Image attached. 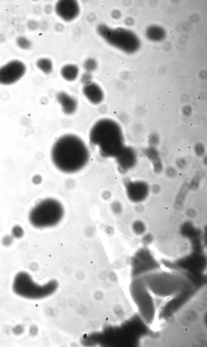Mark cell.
<instances>
[{"label": "cell", "instance_id": "cell-1", "mask_svg": "<svg viewBox=\"0 0 207 347\" xmlns=\"http://www.w3.org/2000/svg\"><path fill=\"white\" fill-rule=\"evenodd\" d=\"M51 158L55 166L61 172L71 174L85 166L90 152L85 143L79 136L67 134L59 138L51 150Z\"/></svg>", "mask_w": 207, "mask_h": 347}, {"label": "cell", "instance_id": "cell-2", "mask_svg": "<svg viewBox=\"0 0 207 347\" xmlns=\"http://www.w3.org/2000/svg\"><path fill=\"white\" fill-rule=\"evenodd\" d=\"M91 145L98 147L100 155L105 158H116L123 148L121 129L118 124L108 118L97 121L90 131Z\"/></svg>", "mask_w": 207, "mask_h": 347}, {"label": "cell", "instance_id": "cell-3", "mask_svg": "<svg viewBox=\"0 0 207 347\" xmlns=\"http://www.w3.org/2000/svg\"><path fill=\"white\" fill-rule=\"evenodd\" d=\"M65 211L58 200L47 198L41 200L29 212V222L37 228H50L57 225L63 218Z\"/></svg>", "mask_w": 207, "mask_h": 347}, {"label": "cell", "instance_id": "cell-4", "mask_svg": "<svg viewBox=\"0 0 207 347\" xmlns=\"http://www.w3.org/2000/svg\"><path fill=\"white\" fill-rule=\"evenodd\" d=\"M48 284L41 286L36 283L27 272L21 271L14 278L12 289L16 295L25 299H37L45 296Z\"/></svg>", "mask_w": 207, "mask_h": 347}, {"label": "cell", "instance_id": "cell-5", "mask_svg": "<svg viewBox=\"0 0 207 347\" xmlns=\"http://www.w3.org/2000/svg\"><path fill=\"white\" fill-rule=\"evenodd\" d=\"M26 67L18 60L11 61L0 67V84L9 86L18 81L25 74Z\"/></svg>", "mask_w": 207, "mask_h": 347}, {"label": "cell", "instance_id": "cell-6", "mask_svg": "<svg viewBox=\"0 0 207 347\" xmlns=\"http://www.w3.org/2000/svg\"><path fill=\"white\" fill-rule=\"evenodd\" d=\"M55 11L61 19L65 21L70 22L80 14V5L77 1L74 0L59 1L55 4Z\"/></svg>", "mask_w": 207, "mask_h": 347}, {"label": "cell", "instance_id": "cell-7", "mask_svg": "<svg viewBox=\"0 0 207 347\" xmlns=\"http://www.w3.org/2000/svg\"><path fill=\"white\" fill-rule=\"evenodd\" d=\"M124 184L128 197L132 201H141L148 195L149 186L146 182L126 179Z\"/></svg>", "mask_w": 207, "mask_h": 347}, {"label": "cell", "instance_id": "cell-8", "mask_svg": "<svg viewBox=\"0 0 207 347\" xmlns=\"http://www.w3.org/2000/svg\"><path fill=\"white\" fill-rule=\"evenodd\" d=\"M83 93L86 98L91 104H98L103 101L105 95L102 89L96 83L91 82L84 85Z\"/></svg>", "mask_w": 207, "mask_h": 347}, {"label": "cell", "instance_id": "cell-9", "mask_svg": "<svg viewBox=\"0 0 207 347\" xmlns=\"http://www.w3.org/2000/svg\"><path fill=\"white\" fill-rule=\"evenodd\" d=\"M56 99L62 107L64 114L70 115L75 113L77 108V102L73 97L65 92H60L56 95Z\"/></svg>", "mask_w": 207, "mask_h": 347}, {"label": "cell", "instance_id": "cell-10", "mask_svg": "<svg viewBox=\"0 0 207 347\" xmlns=\"http://www.w3.org/2000/svg\"><path fill=\"white\" fill-rule=\"evenodd\" d=\"M116 158L119 171L122 174L126 173L134 168L137 164L136 156L133 153L129 154L128 152L123 149Z\"/></svg>", "mask_w": 207, "mask_h": 347}, {"label": "cell", "instance_id": "cell-11", "mask_svg": "<svg viewBox=\"0 0 207 347\" xmlns=\"http://www.w3.org/2000/svg\"><path fill=\"white\" fill-rule=\"evenodd\" d=\"M79 69L77 65L73 64H67L61 68L60 74L65 80L73 82L78 76Z\"/></svg>", "mask_w": 207, "mask_h": 347}, {"label": "cell", "instance_id": "cell-12", "mask_svg": "<svg viewBox=\"0 0 207 347\" xmlns=\"http://www.w3.org/2000/svg\"><path fill=\"white\" fill-rule=\"evenodd\" d=\"M36 66L42 72L45 74L51 73L53 69V64L49 58H40L36 62Z\"/></svg>", "mask_w": 207, "mask_h": 347}, {"label": "cell", "instance_id": "cell-13", "mask_svg": "<svg viewBox=\"0 0 207 347\" xmlns=\"http://www.w3.org/2000/svg\"><path fill=\"white\" fill-rule=\"evenodd\" d=\"M17 45L23 50H28L31 48L32 43L30 40L24 36H19L16 40Z\"/></svg>", "mask_w": 207, "mask_h": 347}, {"label": "cell", "instance_id": "cell-14", "mask_svg": "<svg viewBox=\"0 0 207 347\" xmlns=\"http://www.w3.org/2000/svg\"><path fill=\"white\" fill-rule=\"evenodd\" d=\"M98 67L96 61L93 58H88L83 64V67L87 72L90 73L96 70Z\"/></svg>", "mask_w": 207, "mask_h": 347}, {"label": "cell", "instance_id": "cell-15", "mask_svg": "<svg viewBox=\"0 0 207 347\" xmlns=\"http://www.w3.org/2000/svg\"><path fill=\"white\" fill-rule=\"evenodd\" d=\"M12 235L14 238L20 239L23 238L24 235V231L23 227L19 225H16L12 227Z\"/></svg>", "mask_w": 207, "mask_h": 347}, {"label": "cell", "instance_id": "cell-16", "mask_svg": "<svg viewBox=\"0 0 207 347\" xmlns=\"http://www.w3.org/2000/svg\"><path fill=\"white\" fill-rule=\"evenodd\" d=\"M13 241L14 238L12 235H5L1 239V243L4 247H8L12 246Z\"/></svg>", "mask_w": 207, "mask_h": 347}, {"label": "cell", "instance_id": "cell-17", "mask_svg": "<svg viewBox=\"0 0 207 347\" xmlns=\"http://www.w3.org/2000/svg\"><path fill=\"white\" fill-rule=\"evenodd\" d=\"M92 76L89 72H86L82 75L80 77V82L83 84L85 85L92 82Z\"/></svg>", "mask_w": 207, "mask_h": 347}, {"label": "cell", "instance_id": "cell-18", "mask_svg": "<svg viewBox=\"0 0 207 347\" xmlns=\"http://www.w3.org/2000/svg\"><path fill=\"white\" fill-rule=\"evenodd\" d=\"M25 328L23 325L21 324H18L14 326L12 328V331L13 334L15 335L19 336L21 335L24 332Z\"/></svg>", "mask_w": 207, "mask_h": 347}, {"label": "cell", "instance_id": "cell-19", "mask_svg": "<svg viewBox=\"0 0 207 347\" xmlns=\"http://www.w3.org/2000/svg\"><path fill=\"white\" fill-rule=\"evenodd\" d=\"M28 28L30 31H35L38 28L39 24L38 22L34 20H29L27 22Z\"/></svg>", "mask_w": 207, "mask_h": 347}, {"label": "cell", "instance_id": "cell-20", "mask_svg": "<svg viewBox=\"0 0 207 347\" xmlns=\"http://www.w3.org/2000/svg\"><path fill=\"white\" fill-rule=\"evenodd\" d=\"M166 174L169 178H174L176 176V171L172 167H169L166 170Z\"/></svg>", "mask_w": 207, "mask_h": 347}, {"label": "cell", "instance_id": "cell-21", "mask_svg": "<svg viewBox=\"0 0 207 347\" xmlns=\"http://www.w3.org/2000/svg\"><path fill=\"white\" fill-rule=\"evenodd\" d=\"M176 163L177 166L179 168H180V169L184 168L186 165L185 161L183 160H179V161H177V163Z\"/></svg>", "mask_w": 207, "mask_h": 347}, {"label": "cell", "instance_id": "cell-22", "mask_svg": "<svg viewBox=\"0 0 207 347\" xmlns=\"http://www.w3.org/2000/svg\"><path fill=\"white\" fill-rule=\"evenodd\" d=\"M41 177L39 175H35L33 178V183L34 184H38L41 182Z\"/></svg>", "mask_w": 207, "mask_h": 347}, {"label": "cell", "instance_id": "cell-23", "mask_svg": "<svg viewBox=\"0 0 207 347\" xmlns=\"http://www.w3.org/2000/svg\"><path fill=\"white\" fill-rule=\"evenodd\" d=\"M35 327L34 326H32L30 327V329H29V333L31 336H33L35 334L36 332V330H35Z\"/></svg>", "mask_w": 207, "mask_h": 347}, {"label": "cell", "instance_id": "cell-24", "mask_svg": "<svg viewBox=\"0 0 207 347\" xmlns=\"http://www.w3.org/2000/svg\"><path fill=\"white\" fill-rule=\"evenodd\" d=\"M45 12L46 13H50L52 11V6L51 5H48L45 8Z\"/></svg>", "mask_w": 207, "mask_h": 347}]
</instances>
